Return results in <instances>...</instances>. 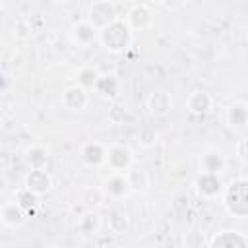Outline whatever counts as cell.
Here are the masks:
<instances>
[{
  "label": "cell",
  "mask_w": 248,
  "mask_h": 248,
  "mask_svg": "<svg viewBox=\"0 0 248 248\" xmlns=\"http://www.w3.org/2000/svg\"><path fill=\"white\" fill-rule=\"evenodd\" d=\"M147 110L155 118H165L172 110V97L167 91H155L147 97Z\"/></svg>",
  "instance_id": "4fadbf2b"
},
{
  "label": "cell",
  "mask_w": 248,
  "mask_h": 248,
  "mask_svg": "<svg viewBox=\"0 0 248 248\" xmlns=\"http://www.w3.org/2000/svg\"><path fill=\"white\" fill-rule=\"evenodd\" d=\"M105 192L101 186H87L81 190V196H79V203L83 205L85 211H97L101 209L103 202H105Z\"/></svg>",
  "instance_id": "d6986e66"
},
{
  "label": "cell",
  "mask_w": 248,
  "mask_h": 248,
  "mask_svg": "<svg viewBox=\"0 0 248 248\" xmlns=\"http://www.w3.org/2000/svg\"><path fill=\"white\" fill-rule=\"evenodd\" d=\"M0 4H2V0H0Z\"/></svg>",
  "instance_id": "d6a6232c"
},
{
  "label": "cell",
  "mask_w": 248,
  "mask_h": 248,
  "mask_svg": "<svg viewBox=\"0 0 248 248\" xmlns=\"http://www.w3.org/2000/svg\"><path fill=\"white\" fill-rule=\"evenodd\" d=\"M248 120V107L244 101H236L227 108V124L231 128H244Z\"/></svg>",
  "instance_id": "7402d4cb"
},
{
  "label": "cell",
  "mask_w": 248,
  "mask_h": 248,
  "mask_svg": "<svg viewBox=\"0 0 248 248\" xmlns=\"http://www.w3.org/2000/svg\"><path fill=\"white\" fill-rule=\"evenodd\" d=\"M238 157L240 159H246V140H240L238 141Z\"/></svg>",
  "instance_id": "f1b7e54d"
},
{
  "label": "cell",
  "mask_w": 248,
  "mask_h": 248,
  "mask_svg": "<svg viewBox=\"0 0 248 248\" xmlns=\"http://www.w3.org/2000/svg\"><path fill=\"white\" fill-rule=\"evenodd\" d=\"M79 157L87 167H93V169L103 167L105 159H107V147L103 143H99V141H87V143L81 145Z\"/></svg>",
  "instance_id": "5bb4252c"
},
{
  "label": "cell",
  "mask_w": 248,
  "mask_h": 248,
  "mask_svg": "<svg viewBox=\"0 0 248 248\" xmlns=\"http://www.w3.org/2000/svg\"><path fill=\"white\" fill-rule=\"evenodd\" d=\"M105 165L110 172H126L134 165V153L124 143H112L107 147V159Z\"/></svg>",
  "instance_id": "3957f363"
},
{
  "label": "cell",
  "mask_w": 248,
  "mask_h": 248,
  "mask_svg": "<svg viewBox=\"0 0 248 248\" xmlns=\"http://www.w3.org/2000/svg\"><path fill=\"white\" fill-rule=\"evenodd\" d=\"M130 229V219L122 211H112L108 217V231L112 234H124Z\"/></svg>",
  "instance_id": "cb8c5ba5"
},
{
  "label": "cell",
  "mask_w": 248,
  "mask_h": 248,
  "mask_svg": "<svg viewBox=\"0 0 248 248\" xmlns=\"http://www.w3.org/2000/svg\"><path fill=\"white\" fill-rule=\"evenodd\" d=\"M60 103H62V107L68 108V110H74V112H76V110H83V108L87 107V103H89L87 89H83L81 85L74 83V85H70V87H66V89L62 91Z\"/></svg>",
  "instance_id": "ba28073f"
},
{
  "label": "cell",
  "mask_w": 248,
  "mask_h": 248,
  "mask_svg": "<svg viewBox=\"0 0 248 248\" xmlns=\"http://www.w3.org/2000/svg\"><path fill=\"white\" fill-rule=\"evenodd\" d=\"M132 39H134V31L120 17H116L107 27L99 29V35H97V41L103 45V48L108 50V52H112V54L124 52L132 45Z\"/></svg>",
  "instance_id": "7a4b0ae2"
},
{
  "label": "cell",
  "mask_w": 248,
  "mask_h": 248,
  "mask_svg": "<svg viewBox=\"0 0 248 248\" xmlns=\"http://www.w3.org/2000/svg\"><path fill=\"white\" fill-rule=\"evenodd\" d=\"M23 186L31 190L37 198H41L52 190V176L46 169H29V172L23 178Z\"/></svg>",
  "instance_id": "8992f818"
},
{
  "label": "cell",
  "mask_w": 248,
  "mask_h": 248,
  "mask_svg": "<svg viewBox=\"0 0 248 248\" xmlns=\"http://www.w3.org/2000/svg\"><path fill=\"white\" fill-rule=\"evenodd\" d=\"M227 167V159L221 149H207L200 157V172H211V174H221Z\"/></svg>",
  "instance_id": "2e32d148"
},
{
  "label": "cell",
  "mask_w": 248,
  "mask_h": 248,
  "mask_svg": "<svg viewBox=\"0 0 248 248\" xmlns=\"http://www.w3.org/2000/svg\"><path fill=\"white\" fill-rule=\"evenodd\" d=\"M126 118H128V108H126V107H122V105H112V107L108 108V120H110L112 124L120 126V124H124Z\"/></svg>",
  "instance_id": "4316f807"
},
{
  "label": "cell",
  "mask_w": 248,
  "mask_h": 248,
  "mask_svg": "<svg viewBox=\"0 0 248 248\" xmlns=\"http://www.w3.org/2000/svg\"><path fill=\"white\" fill-rule=\"evenodd\" d=\"M0 128H2V116H0Z\"/></svg>",
  "instance_id": "1f68e13d"
},
{
  "label": "cell",
  "mask_w": 248,
  "mask_h": 248,
  "mask_svg": "<svg viewBox=\"0 0 248 248\" xmlns=\"http://www.w3.org/2000/svg\"><path fill=\"white\" fill-rule=\"evenodd\" d=\"M93 89L101 95V97H107V99H114L120 95V81L114 74H99Z\"/></svg>",
  "instance_id": "e0dca14e"
},
{
  "label": "cell",
  "mask_w": 248,
  "mask_h": 248,
  "mask_svg": "<svg viewBox=\"0 0 248 248\" xmlns=\"http://www.w3.org/2000/svg\"><path fill=\"white\" fill-rule=\"evenodd\" d=\"M188 0H157V4L161 8H165L167 12H176V10H182L186 6Z\"/></svg>",
  "instance_id": "83f0119b"
},
{
  "label": "cell",
  "mask_w": 248,
  "mask_h": 248,
  "mask_svg": "<svg viewBox=\"0 0 248 248\" xmlns=\"http://www.w3.org/2000/svg\"><path fill=\"white\" fill-rule=\"evenodd\" d=\"M97 78H99V72H97L93 66H81V68L76 72V83L81 85L83 89H93Z\"/></svg>",
  "instance_id": "603a6c76"
},
{
  "label": "cell",
  "mask_w": 248,
  "mask_h": 248,
  "mask_svg": "<svg viewBox=\"0 0 248 248\" xmlns=\"http://www.w3.org/2000/svg\"><path fill=\"white\" fill-rule=\"evenodd\" d=\"M205 246L209 248H246L248 246V236L242 231H219L215 232L209 240H205Z\"/></svg>",
  "instance_id": "5b68a950"
},
{
  "label": "cell",
  "mask_w": 248,
  "mask_h": 248,
  "mask_svg": "<svg viewBox=\"0 0 248 248\" xmlns=\"http://www.w3.org/2000/svg\"><path fill=\"white\" fill-rule=\"evenodd\" d=\"M8 87V76L6 74H0V91H4Z\"/></svg>",
  "instance_id": "f546056e"
},
{
  "label": "cell",
  "mask_w": 248,
  "mask_h": 248,
  "mask_svg": "<svg viewBox=\"0 0 248 248\" xmlns=\"http://www.w3.org/2000/svg\"><path fill=\"white\" fill-rule=\"evenodd\" d=\"M221 200L227 209V213L234 219H246L248 217V182L244 176H238L231 180L221 190Z\"/></svg>",
  "instance_id": "6da1fadb"
},
{
  "label": "cell",
  "mask_w": 248,
  "mask_h": 248,
  "mask_svg": "<svg viewBox=\"0 0 248 248\" xmlns=\"http://www.w3.org/2000/svg\"><path fill=\"white\" fill-rule=\"evenodd\" d=\"M124 176H126L128 186H130L132 192H145L149 188V174H147V170L143 167L136 165V163L124 172Z\"/></svg>",
  "instance_id": "ac0fdd59"
},
{
  "label": "cell",
  "mask_w": 248,
  "mask_h": 248,
  "mask_svg": "<svg viewBox=\"0 0 248 248\" xmlns=\"http://www.w3.org/2000/svg\"><path fill=\"white\" fill-rule=\"evenodd\" d=\"M186 108L194 116H203L213 108V97L207 91H192L186 99Z\"/></svg>",
  "instance_id": "9a60e30c"
},
{
  "label": "cell",
  "mask_w": 248,
  "mask_h": 248,
  "mask_svg": "<svg viewBox=\"0 0 248 248\" xmlns=\"http://www.w3.org/2000/svg\"><path fill=\"white\" fill-rule=\"evenodd\" d=\"M124 21L128 23V27L132 31H143V29H147L151 25L153 12H151V8L147 4H136V6L130 8V12H128Z\"/></svg>",
  "instance_id": "9c48e42d"
},
{
  "label": "cell",
  "mask_w": 248,
  "mask_h": 248,
  "mask_svg": "<svg viewBox=\"0 0 248 248\" xmlns=\"http://www.w3.org/2000/svg\"><path fill=\"white\" fill-rule=\"evenodd\" d=\"M23 161L29 169H46L48 165V151L46 147L35 143V145H29L23 153Z\"/></svg>",
  "instance_id": "ffe728a7"
},
{
  "label": "cell",
  "mask_w": 248,
  "mask_h": 248,
  "mask_svg": "<svg viewBox=\"0 0 248 248\" xmlns=\"http://www.w3.org/2000/svg\"><path fill=\"white\" fill-rule=\"evenodd\" d=\"M14 200H16V202H17V203L27 211V213L31 211V207H33V205H37V196H35L31 190H27L25 186H21V188L16 192Z\"/></svg>",
  "instance_id": "484cf974"
},
{
  "label": "cell",
  "mask_w": 248,
  "mask_h": 248,
  "mask_svg": "<svg viewBox=\"0 0 248 248\" xmlns=\"http://www.w3.org/2000/svg\"><path fill=\"white\" fill-rule=\"evenodd\" d=\"M138 141H140L141 147L151 149L159 141V132L155 130V126H141L140 132H138Z\"/></svg>",
  "instance_id": "d4e9b609"
},
{
  "label": "cell",
  "mask_w": 248,
  "mask_h": 248,
  "mask_svg": "<svg viewBox=\"0 0 248 248\" xmlns=\"http://www.w3.org/2000/svg\"><path fill=\"white\" fill-rule=\"evenodd\" d=\"M27 221V211L16 202V200H10V202H4L0 205V223L10 227V229H19L23 227Z\"/></svg>",
  "instance_id": "52a82bcc"
},
{
  "label": "cell",
  "mask_w": 248,
  "mask_h": 248,
  "mask_svg": "<svg viewBox=\"0 0 248 248\" xmlns=\"http://www.w3.org/2000/svg\"><path fill=\"white\" fill-rule=\"evenodd\" d=\"M97 35H99V31H97L87 19L78 21V23H74V25L70 27V41H72L76 46H79V48H85V46H89L93 41H97Z\"/></svg>",
  "instance_id": "30bf717a"
},
{
  "label": "cell",
  "mask_w": 248,
  "mask_h": 248,
  "mask_svg": "<svg viewBox=\"0 0 248 248\" xmlns=\"http://www.w3.org/2000/svg\"><path fill=\"white\" fill-rule=\"evenodd\" d=\"M196 190L203 200H213L217 196H221L223 190V182L219 180V174H211V172H200V176L196 178Z\"/></svg>",
  "instance_id": "7c38bea8"
},
{
  "label": "cell",
  "mask_w": 248,
  "mask_h": 248,
  "mask_svg": "<svg viewBox=\"0 0 248 248\" xmlns=\"http://www.w3.org/2000/svg\"><path fill=\"white\" fill-rule=\"evenodd\" d=\"M116 17H118L116 6L110 0H97V2H93L89 6V12H87V21L97 31L103 29V27H107L108 23H112Z\"/></svg>",
  "instance_id": "277c9868"
},
{
  "label": "cell",
  "mask_w": 248,
  "mask_h": 248,
  "mask_svg": "<svg viewBox=\"0 0 248 248\" xmlns=\"http://www.w3.org/2000/svg\"><path fill=\"white\" fill-rule=\"evenodd\" d=\"M99 227H101V219H99L97 211H85L83 215L78 217V223H76V231L85 236L99 234Z\"/></svg>",
  "instance_id": "44dd1931"
},
{
  "label": "cell",
  "mask_w": 248,
  "mask_h": 248,
  "mask_svg": "<svg viewBox=\"0 0 248 248\" xmlns=\"http://www.w3.org/2000/svg\"><path fill=\"white\" fill-rule=\"evenodd\" d=\"M52 2H68V0H52Z\"/></svg>",
  "instance_id": "4dcf8cb0"
},
{
  "label": "cell",
  "mask_w": 248,
  "mask_h": 248,
  "mask_svg": "<svg viewBox=\"0 0 248 248\" xmlns=\"http://www.w3.org/2000/svg\"><path fill=\"white\" fill-rule=\"evenodd\" d=\"M101 188H103L105 196L110 198V200H122L130 192V186H128V180H126L124 172H110L103 180Z\"/></svg>",
  "instance_id": "8fae6325"
}]
</instances>
